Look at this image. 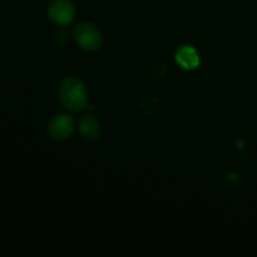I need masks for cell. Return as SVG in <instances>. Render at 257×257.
<instances>
[{"instance_id": "1", "label": "cell", "mask_w": 257, "mask_h": 257, "mask_svg": "<svg viewBox=\"0 0 257 257\" xmlns=\"http://www.w3.org/2000/svg\"><path fill=\"white\" fill-rule=\"evenodd\" d=\"M59 99L70 112H80L88 104V92L84 83L77 77H68L60 83Z\"/></svg>"}, {"instance_id": "2", "label": "cell", "mask_w": 257, "mask_h": 257, "mask_svg": "<svg viewBox=\"0 0 257 257\" xmlns=\"http://www.w3.org/2000/svg\"><path fill=\"white\" fill-rule=\"evenodd\" d=\"M74 39L78 47L87 52H95L103 44L102 33L93 24L82 22L74 28Z\"/></svg>"}, {"instance_id": "3", "label": "cell", "mask_w": 257, "mask_h": 257, "mask_svg": "<svg viewBox=\"0 0 257 257\" xmlns=\"http://www.w3.org/2000/svg\"><path fill=\"white\" fill-rule=\"evenodd\" d=\"M48 18L58 27H67L75 18L74 5L69 0H54L48 7Z\"/></svg>"}, {"instance_id": "4", "label": "cell", "mask_w": 257, "mask_h": 257, "mask_svg": "<svg viewBox=\"0 0 257 257\" xmlns=\"http://www.w3.org/2000/svg\"><path fill=\"white\" fill-rule=\"evenodd\" d=\"M74 128L75 122L73 117H70L69 114L60 113L52 118L48 124V133L53 140L64 141L73 135Z\"/></svg>"}, {"instance_id": "5", "label": "cell", "mask_w": 257, "mask_h": 257, "mask_svg": "<svg viewBox=\"0 0 257 257\" xmlns=\"http://www.w3.org/2000/svg\"><path fill=\"white\" fill-rule=\"evenodd\" d=\"M176 62L183 69L192 70L200 65L201 59L195 48L191 47V45H182L176 52Z\"/></svg>"}, {"instance_id": "6", "label": "cell", "mask_w": 257, "mask_h": 257, "mask_svg": "<svg viewBox=\"0 0 257 257\" xmlns=\"http://www.w3.org/2000/svg\"><path fill=\"white\" fill-rule=\"evenodd\" d=\"M78 127H79V132L82 137L88 141H94L100 136L99 120L92 114L82 115L79 122H78Z\"/></svg>"}, {"instance_id": "7", "label": "cell", "mask_w": 257, "mask_h": 257, "mask_svg": "<svg viewBox=\"0 0 257 257\" xmlns=\"http://www.w3.org/2000/svg\"><path fill=\"white\" fill-rule=\"evenodd\" d=\"M58 39H59V42H67V33L65 32H59L58 33Z\"/></svg>"}]
</instances>
